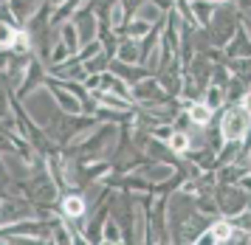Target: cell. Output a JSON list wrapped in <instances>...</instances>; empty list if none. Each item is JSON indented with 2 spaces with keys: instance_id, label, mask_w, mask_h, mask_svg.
<instances>
[{
  "instance_id": "1",
  "label": "cell",
  "mask_w": 251,
  "mask_h": 245,
  "mask_svg": "<svg viewBox=\"0 0 251 245\" xmlns=\"http://www.w3.org/2000/svg\"><path fill=\"white\" fill-rule=\"evenodd\" d=\"M251 133V116L243 110V104H228L220 116V138L223 144H240Z\"/></svg>"
},
{
  "instance_id": "2",
  "label": "cell",
  "mask_w": 251,
  "mask_h": 245,
  "mask_svg": "<svg viewBox=\"0 0 251 245\" xmlns=\"http://www.w3.org/2000/svg\"><path fill=\"white\" fill-rule=\"evenodd\" d=\"M116 62H125V65H138L141 62V45L136 40L125 37L122 43L116 45Z\"/></svg>"
},
{
  "instance_id": "3",
  "label": "cell",
  "mask_w": 251,
  "mask_h": 245,
  "mask_svg": "<svg viewBox=\"0 0 251 245\" xmlns=\"http://www.w3.org/2000/svg\"><path fill=\"white\" fill-rule=\"evenodd\" d=\"M186 116H189V122L195 124V127H209V122H212V116H215V110L206 104V101H192L189 104V110H186Z\"/></svg>"
},
{
  "instance_id": "4",
  "label": "cell",
  "mask_w": 251,
  "mask_h": 245,
  "mask_svg": "<svg viewBox=\"0 0 251 245\" xmlns=\"http://www.w3.org/2000/svg\"><path fill=\"white\" fill-rule=\"evenodd\" d=\"M189 6H192V14H195L198 28H209V23H212V17H215L217 6H212L209 0H192Z\"/></svg>"
},
{
  "instance_id": "5",
  "label": "cell",
  "mask_w": 251,
  "mask_h": 245,
  "mask_svg": "<svg viewBox=\"0 0 251 245\" xmlns=\"http://www.w3.org/2000/svg\"><path fill=\"white\" fill-rule=\"evenodd\" d=\"M167 147L172 149V155H181V158H186V152L192 149V138H189V133H175L170 135V141H167Z\"/></svg>"
},
{
  "instance_id": "6",
  "label": "cell",
  "mask_w": 251,
  "mask_h": 245,
  "mask_svg": "<svg viewBox=\"0 0 251 245\" xmlns=\"http://www.w3.org/2000/svg\"><path fill=\"white\" fill-rule=\"evenodd\" d=\"M201 101H206L212 110H217V107H223V101H226V88H220V85H206L203 96H201Z\"/></svg>"
},
{
  "instance_id": "7",
  "label": "cell",
  "mask_w": 251,
  "mask_h": 245,
  "mask_svg": "<svg viewBox=\"0 0 251 245\" xmlns=\"http://www.w3.org/2000/svg\"><path fill=\"white\" fill-rule=\"evenodd\" d=\"M152 28H155V25H150V23L138 20V17H130V23H127V28H125V37H130V40L141 43V40H144V37H147Z\"/></svg>"
},
{
  "instance_id": "8",
  "label": "cell",
  "mask_w": 251,
  "mask_h": 245,
  "mask_svg": "<svg viewBox=\"0 0 251 245\" xmlns=\"http://www.w3.org/2000/svg\"><path fill=\"white\" fill-rule=\"evenodd\" d=\"M62 212H65V217H82L85 214V200H82L79 195H68L65 200H62Z\"/></svg>"
},
{
  "instance_id": "9",
  "label": "cell",
  "mask_w": 251,
  "mask_h": 245,
  "mask_svg": "<svg viewBox=\"0 0 251 245\" xmlns=\"http://www.w3.org/2000/svg\"><path fill=\"white\" fill-rule=\"evenodd\" d=\"M14 37H17V31H14L12 25L9 23H0V48H12Z\"/></svg>"
},
{
  "instance_id": "10",
  "label": "cell",
  "mask_w": 251,
  "mask_h": 245,
  "mask_svg": "<svg viewBox=\"0 0 251 245\" xmlns=\"http://www.w3.org/2000/svg\"><path fill=\"white\" fill-rule=\"evenodd\" d=\"M104 240L107 243H122V228H119L116 220H107L104 223Z\"/></svg>"
},
{
  "instance_id": "11",
  "label": "cell",
  "mask_w": 251,
  "mask_h": 245,
  "mask_svg": "<svg viewBox=\"0 0 251 245\" xmlns=\"http://www.w3.org/2000/svg\"><path fill=\"white\" fill-rule=\"evenodd\" d=\"M240 104H243V110H246V113L251 116V90L246 93V96H243V101H240Z\"/></svg>"
},
{
  "instance_id": "12",
  "label": "cell",
  "mask_w": 251,
  "mask_h": 245,
  "mask_svg": "<svg viewBox=\"0 0 251 245\" xmlns=\"http://www.w3.org/2000/svg\"><path fill=\"white\" fill-rule=\"evenodd\" d=\"M212 6H223V3H228V0H209Z\"/></svg>"
},
{
  "instance_id": "13",
  "label": "cell",
  "mask_w": 251,
  "mask_h": 245,
  "mask_svg": "<svg viewBox=\"0 0 251 245\" xmlns=\"http://www.w3.org/2000/svg\"><path fill=\"white\" fill-rule=\"evenodd\" d=\"M243 28H246V31H249V37H251V17L246 20V25H243Z\"/></svg>"
}]
</instances>
